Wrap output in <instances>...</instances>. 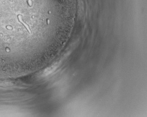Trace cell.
I'll use <instances>...</instances> for the list:
<instances>
[{
  "label": "cell",
  "instance_id": "obj_1",
  "mask_svg": "<svg viewBox=\"0 0 147 117\" xmlns=\"http://www.w3.org/2000/svg\"><path fill=\"white\" fill-rule=\"evenodd\" d=\"M76 0H0V56L40 48L52 18L65 17Z\"/></svg>",
  "mask_w": 147,
  "mask_h": 117
},
{
  "label": "cell",
  "instance_id": "obj_2",
  "mask_svg": "<svg viewBox=\"0 0 147 117\" xmlns=\"http://www.w3.org/2000/svg\"><path fill=\"white\" fill-rule=\"evenodd\" d=\"M58 64H55L54 65H52L50 67H48L46 68L43 73V75L44 76L48 75H50L51 73H52L54 71H55L56 69L57 68Z\"/></svg>",
  "mask_w": 147,
  "mask_h": 117
}]
</instances>
